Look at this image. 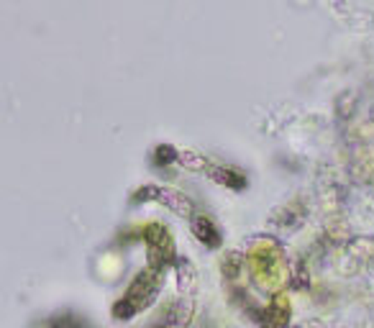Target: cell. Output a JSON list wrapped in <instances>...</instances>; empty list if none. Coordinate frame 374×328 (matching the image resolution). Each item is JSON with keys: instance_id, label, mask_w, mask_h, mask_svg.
Returning <instances> with one entry per match:
<instances>
[{"instance_id": "6da1fadb", "label": "cell", "mask_w": 374, "mask_h": 328, "mask_svg": "<svg viewBox=\"0 0 374 328\" xmlns=\"http://www.w3.org/2000/svg\"><path fill=\"white\" fill-rule=\"evenodd\" d=\"M154 297H157V282H154L152 274H141V277L131 285L128 295L116 303V308H113V318L116 320L134 318L136 313H141L146 305L154 303Z\"/></svg>"}, {"instance_id": "7a4b0ae2", "label": "cell", "mask_w": 374, "mask_h": 328, "mask_svg": "<svg viewBox=\"0 0 374 328\" xmlns=\"http://www.w3.org/2000/svg\"><path fill=\"white\" fill-rule=\"evenodd\" d=\"M259 320V326L262 328H285L290 323V303H287L285 297L277 295L274 297V303L270 308H264L254 315Z\"/></svg>"}, {"instance_id": "3957f363", "label": "cell", "mask_w": 374, "mask_h": 328, "mask_svg": "<svg viewBox=\"0 0 374 328\" xmlns=\"http://www.w3.org/2000/svg\"><path fill=\"white\" fill-rule=\"evenodd\" d=\"M195 233H198L200 241H205L210 247H218V233L213 231V226L208 224V221H195Z\"/></svg>"}]
</instances>
